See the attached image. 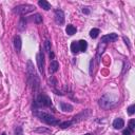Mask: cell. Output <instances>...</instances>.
<instances>
[{
	"instance_id": "19",
	"label": "cell",
	"mask_w": 135,
	"mask_h": 135,
	"mask_svg": "<svg viewBox=\"0 0 135 135\" xmlns=\"http://www.w3.org/2000/svg\"><path fill=\"white\" fill-rule=\"evenodd\" d=\"M131 132H133L134 131V129H135V120L134 119H131L130 121H129V128H128Z\"/></svg>"
},
{
	"instance_id": "26",
	"label": "cell",
	"mask_w": 135,
	"mask_h": 135,
	"mask_svg": "<svg viewBox=\"0 0 135 135\" xmlns=\"http://www.w3.org/2000/svg\"><path fill=\"white\" fill-rule=\"evenodd\" d=\"M50 58H52V59H53V58H54V54H53V53H52V52H51V53H50Z\"/></svg>"
},
{
	"instance_id": "22",
	"label": "cell",
	"mask_w": 135,
	"mask_h": 135,
	"mask_svg": "<svg viewBox=\"0 0 135 135\" xmlns=\"http://www.w3.org/2000/svg\"><path fill=\"white\" fill-rule=\"evenodd\" d=\"M134 112H135V104H131L128 108V113H129V115H133Z\"/></svg>"
},
{
	"instance_id": "6",
	"label": "cell",
	"mask_w": 135,
	"mask_h": 135,
	"mask_svg": "<svg viewBox=\"0 0 135 135\" xmlns=\"http://www.w3.org/2000/svg\"><path fill=\"white\" fill-rule=\"evenodd\" d=\"M117 38H118L117 34H115V33H111V34H108V35L102 36V37H101V42H102V43L113 42V41H115Z\"/></svg>"
},
{
	"instance_id": "13",
	"label": "cell",
	"mask_w": 135,
	"mask_h": 135,
	"mask_svg": "<svg viewBox=\"0 0 135 135\" xmlns=\"http://www.w3.org/2000/svg\"><path fill=\"white\" fill-rule=\"evenodd\" d=\"M76 27L74 26V25H72V24H69L68 26H66V28H65V32H66V34L68 35H70V36H72V35H74L75 33H76Z\"/></svg>"
},
{
	"instance_id": "28",
	"label": "cell",
	"mask_w": 135,
	"mask_h": 135,
	"mask_svg": "<svg viewBox=\"0 0 135 135\" xmlns=\"http://www.w3.org/2000/svg\"><path fill=\"white\" fill-rule=\"evenodd\" d=\"M1 135H6V134H5V133H2V134H1Z\"/></svg>"
},
{
	"instance_id": "10",
	"label": "cell",
	"mask_w": 135,
	"mask_h": 135,
	"mask_svg": "<svg viewBox=\"0 0 135 135\" xmlns=\"http://www.w3.org/2000/svg\"><path fill=\"white\" fill-rule=\"evenodd\" d=\"M14 46H15L16 51L19 53L20 50H21V39H20L19 36H15V38H14Z\"/></svg>"
},
{
	"instance_id": "5",
	"label": "cell",
	"mask_w": 135,
	"mask_h": 135,
	"mask_svg": "<svg viewBox=\"0 0 135 135\" xmlns=\"http://www.w3.org/2000/svg\"><path fill=\"white\" fill-rule=\"evenodd\" d=\"M55 21L59 25L63 24V22H64V14H63V12L61 9H56L55 11Z\"/></svg>"
},
{
	"instance_id": "20",
	"label": "cell",
	"mask_w": 135,
	"mask_h": 135,
	"mask_svg": "<svg viewBox=\"0 0 135 135\" xmlns=\"http://www.w3.org/2000/svg\"><path fill=\"white\" fill-rule=\"evenodd\" d=\"M44 50H45V52H51V42H50V40L44 41Z\"/></svg>"
},
{
	"instance_id": "27",
	"label": "cell",
	"mask_w": 135,
	"mask_h": 135,
	"mask_svg": "<svg viewBox=\"0 0 135 135\" xmlns=\"http://www.w3.org/2000/svg\"><path fill=\"white\" fill-rule=\"evenodd\" d=\"M84 135H91V134H90V133H86V134H84Z\"/></svg>"
},
{
	"instance_id": "9",
	"label": "cell",
	"mask_w": 135,
	"mask_h": 135,
	"mask_svg": "<svg viewBox=\"0 0 135 135\" xmlns=\"http://www.w3.org/2000/svg\"><path fill=\"white\" fill-rule=\"evenodd\" d=\"M123 126H124V121H123L121 118H116V119L113 121V127H114L116 130L122 129Z\"/></svg>"
},
{
	"instance_id": "11",
	"label": "cell",
	"mask_w": 135,
	"mask_h": 135,
	"mask_svg": "<svg viewBox=\"0 0 135 135\" xmlns=\"http://www.w3.org/2000/svg\"><path fill=\"white\" fill-rule=\"evenodd\" d=\"M60 108L63 112H71L73 110V107L70 104V103H66V102H60Z\"/></svg>"
},
{
	"instance_id": "8",
	"label": "cell",
	"mask_w": 135,
	"mask_h": 135,
	"mask_svg": "<svg viewBox=\"0 0 135 135\" xmlns=\"http://www.w3.org/2000/svg\"><path fill=\"white\" fill-rule=\"evenodd\" d=\"M58 69H59V63H58L56 60H53V61H51V63H50V66H49V71H50V73H51V74H53V73H56V72L58 71Z\"/></svg>"
},
{
	"instance_id": "25",
	"label": "cell",
	"mask_w": 135,
	"mask_h": 135,
	"mask_svg": "<svg viewBox=\"0 0 135 135\" xmlns=\"http://www.w3.org/2000/svg\"><path fill=\"white\" fill-rule=\"evenodd\" d=\"M82 12H83L84 14H89V13H90V9H89V7H83V8H82Z\"/></svg>"
},
{
	"instance_id": "23",
	"label": "cell",
	"mask_w": 135,
	"mask_h": 135,
	"mask_svg": "<svg viewBox=\"0 0 135 135\" xmlns=\"http://www.w3.org/2000/svg\"><path fill=\"white\" fill-rule=\"evenodd\" d=\"M131 134H132V132L129 129H126L122 131V135H131Z\"/></svg>"
},
{
	"instance_id": "21",
	"label": "cell",
	"mask_w": 135,
	"mask_h": 135,
	"mask_svg": "<svg viewBox=\"0 0 135 135\" xmlns=\"http://www.w3.org/2000/svg\"><path fill=\"white\" fill-rule=\"evenodd\" d=\"M34 21H35L36 23H41V22H42V17H41L39 14H36V15L34 16Z\"/></svg>"
},
{
	"instance_id": "18",
	"label": "cell",
	"mask_w": 135,
	"mask_h": 135,
	"mask_svg": "<svg viewBox=\"0 0 135 135\" xmlns=\"http://www.w3.org/2000/svg\"><path fill=\"white\" fill-rule=\"evenodd\" d=\"M25 24H26V21H25V19L22 17L21 19H20V21H19V26H18V28L20 30V31H23L24 28H25Z\"/></svg>"
},
{
	"instance_id": "14",
	"label": "cell",
	"mask_w": 135,
	"mask_h": 135,
	"mask_svg": "<svg viewBox=\"0 0 135 135\" xmlns=\"http://www.w3.org/2000/svg\"><path fill=\"white\" fill-rule=\"evenodd\" d=\"M71 51H72L74 54H76V53L80 52V50H79V44H78V41H73V42L71 43Z\"/></svg>"
},
{
	"instance_id": "7",
	"label": "cell",
	"mask_w": 135,
	"mask_h": 135,
	"mask_svg": "<svg viewBox=\"0 0 135 135\" xmlns=\"http://www.w3.org/2000/svg\"><path fill=\"white\" fill-rule=\"evenodd\" d=\"M44 57H43V54L42 52L38 53L37 54V64H38V69L40 71V73L43 74V65H44Z\"/></svg>"
},
{
	"instance_id": "24",
	"label": "cell",
	"mask_w": 135,
	"mask_h": 135,
	"mask_svg": "<svg viewBox=\"0 0 135 135\" xmlns=\"http://www.w3.org/2000/svg\"><path fill=\"white\" fill-rule=\"evenodd\" d=\"M15 135H22V129L20 127L16 129V134Z\"/></svg>"
},
{
	"instance_id": "17",
	"label": "cell",
	"mask_w": 135,
	"mask_h": 135,
	"mask_svg": "<svg viewBox=\"0 0 135 135\" xmlns=\"http://www.w3.org/2000/svg\"><path fill=\"white\" fill-rule=\"evenodd\" d=\"M72 123H73V120L72 121H63V122H59V127L61 129H66L69 127H71Z\"/></svg>"
},
{
	"instance_id": "3",
	"label": "cell",
	"mask_w": 135,
	"mask_h": 135,
	"mask_svg": "<svg viewBox=\"0 0 135 135\" xmlns=\"http://www.w3.org/2000/svg\"><path fill=\"white\" fill-rule=\"evenodd\" d=\"M34 8H35V6L32 4H21V5H18L15 7V13L24 15V14H27V13L34 11Z\"/></svg>"
},
{
	"instance_id": "15",
	"label": "cell",
	"mask_w": 135,
	"mask_h": 135,
	"mask_svg": "<svg viewBox=\"0 0 135 135\" xmlns=\"http://www.w3.org/2000/svg\"><path fill=\"white\" fill-rule=\"evenodd\" d=\"M78 44H79V50L80 52H85L86 49H88V43L85 40H80L78 41Z\"/></svg>"
},
{
	"instance_id": "12",
	"label": "cell",
	"mask_w": 135,
	"mask_h": 135,
	"mask_svg": "<svg viewBox=\"0 0 135 135\" xmlns=\"http://www.w3.org/2000/svg\"><path fill=\"white\" fill-rule=\"evenodd\" d=\"M38 4H39V6H41L43 9H45V11H49L50 8H51V4L47 2V1H45V0H40L39 2H38Z\"/></svg>"
},
{
	"instance_id": "4",
	"label": "cell",
	"mask_w": 135,
	"mask_h": 135,
	"mask_svg": "<svg viewBox=\"0 0 135 135\" xmlns=\"http://www.w3.org/2000/svg\"><path fill=\"white\" fill-rule=\"evenodd\" d=\"M99 104L103 108V109H108L112 105V100H111V97L109 95H103L101 98H100V101H99Z\"/></svg>"
},
{
	"instance_id": "16",
	"label": "cell",
	"mask_w": 135,
	"mask_h": 135,
	"mask_svg": "<svg viewBox=\"0 0 135 135\" xmlns=\"http://www.w3.org/2000/svg\"><path fill=\"white\" fill-rule=\"evenodd\" d=\"M99 33H100V31L98 28H92L90 31V36H91V38H97Z\"/></svg>"
},
{
	"instance_id": "2",
	"label": "cell",
	"mask_w": 135,
	"mask_h": 135,
	"mask_svg": "<svg viewBox=\"0 0 135 135\" xmlns=\"http://www.w3.org/2000/svg\"><path fill=\"white\" fill-rule=\"evenodd\" d=\"M36 104L39 105V107H51L52 101H51V98L47 95L40 94V95H38V97L36 99Z\"/></svg>"
},
{
	"instance_id": "1",
	"label": "cell",
	"mask_w": 135,
	"mask_h": 135,
	"mask_svg": "<svg viewBox=\"0 0 135 135\" xmlns=\"http://www.w3.org/2000/svg\"><path fill=\"white\" fill-rule=\"evenodd\" d=\"M36 115H37L42 121H44V122L47 123V124H51V126H57V124H59V121H58L54 116H52V115L49 114V113L42 112V113H37Z\"/></svg>"
}]
</instances>
